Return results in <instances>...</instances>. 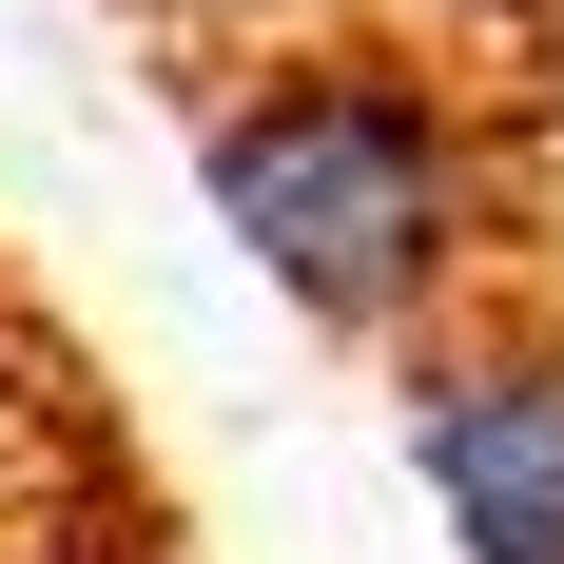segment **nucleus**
Instances as JSON below:
<instances>
[{
    "instance_id": "obj_3",
    "label": "nucleus",
    "mask_w": 564,
    "mask_h": 564,
    "mask_svg": "<svg viewBox=\"0 0 564 564\" xmlns=\"http://www.w3.org/2000/svg\"><path fill=\"white\" fill-rule=\"evenodd\" d=\"M390 20H429V40H467V58H545L564 40V0H390Z\"/></svg>"
},
{
    "instance_id": "obj_1",
    "label": "nucleus",
    "mask_w": 564,
    "mask_h": 564,
    "mask_svg": "<svg viewBox=\"0 0 564 564\" xmlns=\"http://www.w3.org/2000/svg\"><path fill=\"white\" fill-rule=\"evenodd\" d=\"M195 195L253 273L350 350H409L429 312L507 292V137H487V58L429 20H273V40H195Z\"/></svg>"
},
{
    "instance_id": "obj_4",
    "label": "nucleus",
    "mask_w": 564,
    "mask_h": 564,
    "mask_svg": "<svg viewBox=\"0 0 564 564\" xmlns=\"http://www.w3.org/2000/svg\"><path fill=\"white\" fill-rule=\"evenodd\" d=\"M175 40H273V20H332V0H156Z\"/></svg>"
},
{
    "instance_id": "obj_2",
    "label": "nucleus",
    "mask_w": 564,
    "mask_h": 564,
    "mask_svg": "<svg viewBox=\"0 0 564 564\" xmlns=\"http://www.w3.org/2000/svg\"><path fill=\"white\" fill-rule=\"evenodd\" d=\"M409 390V467H429V507H448L467 564H564V292H467L429 332L390 350Z\"/></svg>"
}]
</instances>
